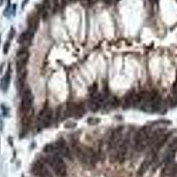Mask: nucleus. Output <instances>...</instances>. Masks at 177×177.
<instances>
[{
	"instance_id": "1",
	"label": "nucleus",
	"mask_w": 177,
	"mask_h": 177,
	"mask_svg": "<svg viewBox=\"0 0 177 177\" xmlns=\"http://www.w3.org/2000/svg\"><path fill=\"white\" fill-rule=\"evenodd\" d=\"M161 99L156 91H142L136 94L134 107L141 109L143 112H155L160 106Z\"/></svg>"
},
{
	"instance_id": "2",
	"label": "nucleus",
	"mask_w": 177,
	"mask_h": 177,
	"mask_svg": "<svg viewBox=\"0 0 177 177\" xmlns=\"http://www.w3.org/2000/svg\"><path fill=\"white\" fill-rule=\"evenodd\" d=\"M73 151L78 160L86 167H94L97 162V155L95 152L90 148L80 143L73 144Z\"/></svg>"
},
{
	"instance_id": "3",
	"label": "nucleus",
	"mask_w": 177,
	"mask_h": 177,
	"mask_svg": "<svg viewBox=\"0 0 177 177\" xmlns=\"http://www.w3.org/2000/svg\"><path fill=\"white\" fill-rule=\"evenodd\" d=\"M45 162L51 167L53 173L58 177H66L67 167L62 157L58 153H50L45 158Z\"/></svg>"
},
{
	"instance_id": "4",
	"label": "nucleus",
	"mask_w": 177,
	"mask_h": 177,
	"mask_svg": "<svg viewBox=\"0 0 177 177\" xmlns=\"http://www.w3.org/2000/svg\"><path fill=\"white\" fill-rule=\"evenodd\" d=\"M152 134V128L149 126L143 127L138 130L134 141L135 149L137 152H141L144 151L147 147H149Z\"/></svg>"
},
{
	"instance_id": "5",
	"label": "nucleus",
	"mask_w": 177,
	"mask_h": 177,
	"mask_svg": "<svg viewBox=\"0 0 177 177\" xmlns=\"http://www.w3.org/2000/svg\"><path fill=\"white\" fill-rule=\"evenodd\" d=\"M122 137H123V127L119 126L113 130V132L111 133L110 137L108 138V142H107L108 150L110 152H114L119 145V143L123 140Z\"/></svg>"
},
{
	"instance_id": "6",
	"label": "nucleus",
	"mask_w": 177,
	"mask_h": 177,
	"mask_svg": "<svg viewBox=\"0 0 177 177\" xmlns=\"http://www.w3.org/2000/svg\"><path fill=\"white\" fill-rule=\"evenodd\" d=\"M33 94L29 89H25L22 93V98L20 102V112L21 114H26L33 110Z\"/></svg>"
},
{
	"instance_id": "7",
	"label": "nucleus",
	"mask_w": 177,
	"mask_h": 177,
	"mask_svg": "<svg viewBox=\"0 0 177 177\" xmlns=\"http://www.w3.org/2000/svg\"><path fill=\"white\" fill-rule=\"evenodd\" d=\"M52 119H53L52 110L49 107H44L40 112L39 115L37 117V126L40 128H48L52 124Z\"/></svg>"
},
{
	"instance_id": "8",
	"label": "nucleus",
	"mask_w": 177,
	"mask_h": 177,
	"mask_svg": "<svg viewBox=\"0 0 177 177\" xmlns=\"http://www.w3.org/2000/svg\"><path fill=\"white\" fill-rule=\"evenodd\" d=\"M66 115L69 117H75L79 119L85 113V108L82 104H77L75 102H70L66 105Z\"/></svg>"
},
{
	"instance_id": "9",
	"label": "nucleus",
	"mask_w": 177,
	"mask_h": 177,
	"mask_svg": "<svg viewBox=\"0 0 177 177\" xmlns=\"http://www.w3.org/2000/svg\"><path fill=\"white\" fill-rule=\"evenodd\" d=\"M31 173L37 177H53L51 171L42 160H37L31 167Z\"/></svg>"
},
{
	"instance_id": "10",
	"label": "nucleus",
	"mask_w": 177,
	"mask_h": 177,
	"mask_svg": "<svg viewBox=\"0 0 177 177\" xmlns=\"http://www.w3.org/2000/svg\"><path fill=\"white\" fill-rule=\"evenodd\" d=\"M29 59V52L27 47L22 46L16 55V68L17 71L26 70V66Z\"/></svg>"
},
{
	"instance_id": "11",
	"label": "nucleus",
	"mask_w": 177,
	"mask_h": 177,
	"mask_svg": "<svg viewBox=\"0 0 177 177\" xmlns=\"http://www.w3.org/2000/svg\"><path fill=\"white\" fill-rule=\"evenodd\" d=\"M55 144V149H56V152L57 153L59 154L61 157L66 158L69 160H72V152L69 149V147L67 146L66 143L63 140V139H60L59 141L56 142Z\"/></svg>"
},
{
	"instance_id": "12",
	"label": "nucleus",
	"mask_w": 177,
	"mask_h": 177,
	"mask_svg": "<svg viewBox=\"0 0 177 177\" xmlns=\"http://www.w3.org/2000/svg\"><path fill=\"white\" fill-rule=\"evenodd\" d=\"M103 101H104V99L102 98V95L100 93H98L95 90L93 92V94L91 95V98H90V101H89V108L92 112H97L102 106Z\"/></svg>"
},
{
	"instance_id": "13",
	"label": "nucleus",
	"mask_w": 177,
	"mask_h": 177,
	"mask_svg": "<svg viewBox=\"0 0 177 177\" xmlns=\"http://www.w3.org/2000/svg\"><path fill=\"white\" fill-rule=\"evenodd\" d=\"M38 23H39V18L37 13H32L28 16V30L31 31L32 33L35 34L36 30L38 28Z\"/></svg>"
},
{
	"instance_id": "14",
	"label": "nucleus",
	"mask_w": 177,
	"mask_h": 177,
	"mask_svg": "<svg viewBox=\"0 0 177 177\" xmlns=\"http://www.w3.org/2000/svg\"><path fill=\"white\" fill-rule=\"evenodd\" d=\"M33 37H34V33H32L31 31H29L28 29V30H26V31H24L23 33L20 34L18 41H19V43H20V44H22L24 47H26L25 45L28 44V43H29L31 42Z\"/></svg>"
},
{
	"instance_id": "15",
	"label": "nucleus",
	"mask_w": 177,
	"mask_h": 177,
	"mask_svg": "<svg viewBox=\"0 0 177 177\" xmlns=\"http://www.w3.org/2000/svg\"><path fill=\"white\" fill-rule=\"evenodd\" d=\"M10 81H11V67L9 66V68L7 70V72L5 73L4 76L1 80V88L4 91H5L10 84Z\"/></svg>"
},
{
	"instance_id": "16",
	"label": "nucleus",
	"mask_w": 177,
	"mask_h": 177,
	"mask_svg": "<svg viewBox=\"0 0 177 177\" xmlns=\"http://www.w3.org/2000/svg\"><path fill=\"white\" fill-rule=\"evenodd\" d=\"M135 99H136V93H129L128 95H127V97L125 98L124 102H123V107L127 109V108L134 106Z\"/></svg>"
},
{
	"instance_id": "17",
	"label": "nucleus",
	"mask_w": 177,
	"mask_h": 177,
	"mask_svg": "<svg viewBox=\"0 0 177 177\" xmlns=\"http://www.w3.org/2000/svg\"><path fill=\"white\" fill-rule=\"evenodd\" d=\"M50 7H51V2H50V0H43V4L41 12H42L43 18L44 20H46L47 17H48V15H49Z\"/></svg>"
},
{
	"instance_id": "18",
	"label": "nucleus",
	"mask_w": 177,
	"mask_h": 177,
	"mask_svg": "<svg viewBox=\"0 0 177 177\" xmlns=\"http://www.w3.org/2000/svg\"><path fill=\"white\" fill-rule=\"evenodd\" d=\"M177 152V137L175 138L169 144L167 148V153L175 154Z\"/></svg>"
},
{
	"instance_id": "19",
	"label": "nucleus",
	"mask_w": 177,
	"mask_h": 177,
	"mask_svg": "<svg viewBox=\"0 0 177 177\" xmlns=\"http://www.w3.org/2000/svg\"><path fill=\"white\" fill-rule=\"evenodd\" d=\"M9 49H10V41H6L4 44V47H3V52L4 54H7V52H9Z\"/></svg>"
},
{
	"instance_id": "20",
	"label": "nucleus",
	"mask_w": 177,
	"mask_h": 177,
	"mask_svg": "<svg viewBox=\"0 0 177 177\" xmlns=\"http://www.w3.org/2000/svg\"><path fill=\"white\" fill-rule=\"evenodd\" d=\"M59 7V0H53V12L55 13Z\"/></svg>"
},
{
	"instance_id": "21",
	"label": "nucleus",
	"mask_w": 177,
	"mask_h": 177,
	"mask_svg": "<svg viewBox=\"0 0 177 177\" xmlns=\"http://www.w3.org/2000/svg\"><path fill=\"white\" fill-rule=\"evenodd\" d=\"M14 34H15V30H14L13 28H11V31H10V34H9V40H12V38L14 36Z\"/></svg>"
},
{
	"instance_id": "22",
	"label": "nucleus",
	"mask_w": 177,
	"mask_h": 177,
	"mask_svg": "<svg viewBox=\"0 0 177 177\" xmlns=\"http://www.w3.org/2000/svg\"><path fill=\"white\" fill-rule=\"evenodd\" d=\"M89 120H92V122H90V125H95V124H98L99 122V119H90Z\"/></svg>"
},
{
	"instance_id": "23",
	"label": "nucleus",
	"mask_w": 177,
	"mask_h": 177,
	"mask_svg": "<svg viewBox=\"0 0 177 177\" xmlns=\"http://www.w3.org/2000/svg\"><path fill=\"white\" fill-rule=\"evenodd\" d=\"M88 1V3L90 4H95L98 0H87Z\"/></svg>"
},
{
	"instance_id": "24",
	"label": "nucleus",
	"mask_w": 177,
	"mask_h": 177,
	"mask_svg": "<svg viewBox=\"0 0 177 177\" xmlns=\"http://www.w3.org/2000/svg\"><path fill=\"white\" fill-rule=\"evenodd\" d=\"M104 3H105V4H111L114 0H102Z\"/></svg>"
},
{
	"instance_id": "25",
	"label": "nucleus",
	"mask_w": 177,
	"mask_h": 177,
	"mask_svg": "<svg viewBox=\"0 0 177 177\" xmlns=\"http://www.w3.org/2000/svg\"><path fill=\"white\" fill-rule=\"evenodd\" d=\"M172 177H177V168L176 170V172L174 173V175L172 176Z\"/></svg>"
},
{
	"instance_id": "26",
	"label": "nucleus",
	"mask_w": 177,
	"mask_h": 177,
	"mask_svg": "<svg viewBox=\"0 0 177 177\" xmlns=\"http://www.w3.org/2000/svg\"><path fill=\"white\" fill-rule=\"evenodd\" d=\"M65 1V0H64ZM66 1H73V2H75V1H76V0H66Z\"/></svg>"
},
{
	"instance_id": "27",
	"label": "nucleus",
	"mask_w": 177,
	"mask_h": 177,
	"mask_svg": "<svg viewBox=\"0 0 177 177\" xmlns=\"http://www.w3.org/2000/svg\"><path fill=\"white\" fill-rule=\"evenodd\" d=\"M2 3H3V0H0V4H2Z\"/></svg>"
},
{
	"instance_id": "28",
	"label": "nucleus",
	"mask_w": 177,
	"mask_h": 177,
	"mask_svg": "<svg viewBox=\"0 0 177 177\" xmlns=\"http://www.w3.org/2000/svg\"><path fill=\"white\" fill-rule=\"evenodd\" d=\"M0 42H1V37H0Z\"/></svg>"
}]
</instances>
